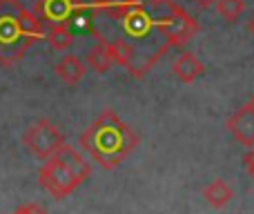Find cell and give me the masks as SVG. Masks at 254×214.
Returning <instances> with one entry per match:
<instances>
[{"label":"cell","instance_id":"6da1fadb","mask_svg":"<svg viewBox=\"0 0 254 214\" xmlns=\"http://www.w3.org/2000/svg\"><path fill=\"white\" fill-rule=\"evenodd\" d=\"M80 149L103 170H116L138 145V134L119 118L114 109H103L78 139Z\"/></svg>","mask_w":254,"mask_h":214},{"label":"cell","instance_id":"7a4b0ae2","mask_svg":"<svg viewBox=\"0 0 254 214\" xmlns=\"http://www.w3.org/2000/svg\"><path fill=\"white\" fill-rule=\"evenodd\" d=\"M45 38V22L20 0H0V65L11 67Z\"/></svg>","mask_w":254,"mask_h":214},{"label":"cell","instance_id":"3957f363","mask_svg":"<svg viewBox=\"0 0 254 214\" xmlns=\"http://www.w3.org/2000/svg\"><path fill=\"white\" fill-rule=\"evenodd\" d=\"M89 174H92V165L87 163V158L76 147L65 143L54 156L45 158L38 172V181L45 192L52 194V199L63 201L74 194L89 179Z\"/></svg>","mask_w":254,"mask_h":214},{"label":"cell","instance_id":"277c9868","mask_svg":"<svg viewBox=\"0 0 254 214\" xmlns=\"http://www.w3.org/2000/svg\"><path fill=\"white\" fill-rule=\"evenodd\" d=\"M22 143L27 145L31 154H36L38 158H49L67 143L63 130L52 123L49 118H38L31 125H27L25 134H22Z\"/></svg>","mask_w":254,"mask_h":214},{"label":"cell","instance_id":"5b68a950","mask_svg":"<svg viewBox=\"0 0 254 214\" xmlns=\"http://www.w3.org/2000/svg\"><path fill=\"white\" fill-rule=\"evenodd\" d=\"M198 22L194 20V16H190L183 7H179L176 2H170V13L165 18L156 20V31L161 34V38L165 40L167 47H181V45L190 43L194 36L198 34Z\"/></svg>","mask_w":254,"mask_h":214},{"label":"cell","instance_id":"8992f818","mask_svg":"<svg viewBox=\"0 0 254 214\" xmlns=\"http://www.w3.org/2000/svg\"><path fill=\"white\" fill-rule=\"evenodd\" d=\"M85 7L83 0H38L34 11L40 16L45 27L49 25H71L76 13Z\"/></svg>","mask_w":254,"mask_h":214},{"label":"cell","instance_id":"52a82bcc","mask_svg":"<svg viewBox=\"0 0 254 214\" xmlns=\"http://www.w3.org/2000/svg\"><path fill=\"white\" fill-rule=\"evenodd\" d=\"M119 20L123 22L125 34L131 36V38H143V36H147L152 29H156V20L147 13V9L143 7V2L131 4Z\"/></svg>","mask_w":254,"mask_h":214},{"label":"cell","instance_id":"ba28073f","mask_svg":"<svg viewBox=\"0 0 254 214\" xmlns=\"http://www.w3.org/2000/svg\"><path fill=\"white\" fill-rule=\"evenodd\" d=\"M228 130L232 136L246 147H254V109L248 105L239 107L232 116L228 118Z\"/></svg>","mask_w":254,"mask_h":214},{"label":"cell","instance_id":"9c48e42d","mask_svg":"<svg viewBox=\"0 0 254 214\" xmlns=\"http://www.w3.org/2000/svg\"><path fill=\"white\" fill-rule=\"evenodd\" d=\"M172 74H174L181 83L190 85L205 74V65H203L192 52H183L181 56L174 58V63H172Z\"/></svg>","mask_w":254,"mask_h":214},{"label":"cell","instance_id":"30bf717a","mask_svg":"<svg viewBox=\"0 0 254 214\" xmlns=\"http://www.w3.org/2000/svg\"><path fill=\"white\" fill-rule=\"evenodd\" d=\"M54 74H56L65 85L71 87V85H78L80 80H83V76L87 74V67H85V63L80 61L76 54H67V56H63L61 61L56 63Z\"/></svg>","mask_w":254,"mask_h":214},{"label":"cell","instance_id":"8fae6325","mask_svg":"<svg viewBox=\"0 0 254 214\" xmlns=\"http://www.w3.org/2000/svg\"><path fill=\"white\" fill-rule=\"evenodd\" d=\"M87 65L92 67L96 74H105V71L112 70V65H116L110 40H105L103 36L101 38H96V45H94V47L89 49V54H87Z\"/></svg>","mask_w":254,"mask_h":214},{"label":"cell","instance_id":"7c38bea8","mask_svg":"<svg viewBox=\"0 0 254 214\" xmlns=\"http://www.w3.org/2000/svg\"><path fill=\"white\" fill-rule=\"evenodd\" d=\"M203 199H205L212 208H225L234 199V190L230 188L223 179H216V181H212L210 185L203 188Z\"/></svg>","mask_w":254,"mask_h":214},{"label":"cell","instance_id":"4fadbf2b","mask_svg":"<svg viewBox=\"0 0 254 214\" xmlns=\"http://www.w3.org/2000/svg\"><path fill=\"white\" fill-rule=\"evenodd\" d=\"M45 40L56 52H65L74 45V29L69 25H49L45 27Z\"/></svg>","mask_w":254,"mask_h":214},{"label":"cell","instance_id":"5bb4252c","mask_svg":"<svg viewBox=\"0 0 254 214\" xmlns=\"http://www.w3.org/2000/svg\"><path fill=\"white\" fill-rule=\"evenodd\" d=\"M136 2H140V0H94L92 7H94L96 13H107V16H112V18L119 20L127 9Z\"/></svg>","mask_w":254,"mask_h":214},{"label":"cell","instance_id":"9a60e30c","mask_svg":"<svg viewBox=\"0 0 254 214\" xmlns=\"http://www.w3.org/2000/svg\"><path fill=\"white\" fill-rule=\"evenodd\" d=\"M216 11L228 22H234L246 11V0H216Z\"/></svg>","mask_w":254,"mask_h":214},{"label":"cell","instance_id":"2e32d148","mask_svg":"<svg viewBox=\"0 0 254 214\" xmlns=\"http://www.w3.org/2000/svg\"><path fill=\"white\" fill-rule=\"evenodd\" d=\"M13 214H47V212H45L38 203H25V206H20Z\"/></svg>","mask_w":254,"mask_h":214},{"label":"cell","instance_id":"e0dca14e","mask_svg":"<svg viewBox=\"0 0 254 214\" xmlns=\"http://www.w3.org/2000/svg\"><path fill=\"white\" fill-rule=\"evenodd\" d=\"M246 167H248V172H250V176L254 179V147H250V152H248V156H246Z\"/></svg>","mask_w":254,"mask_h":214},{"label":"cell","instance_id":"ac0fdd59","mask_svg":"<svg viewBox=\"0 0 254 214\" xmlns=\"http://www.w3.org/2000/svg\"><path fill=\"white\" fill-rule=\"evenodd\" d=\"M196 7H201V9H210V7H214L216 4V0H192Z\"/></svg>","mask_w":254,"mask_h":214},{"label":"cell","instance_id":"d6986e66","mask_svg":"<svg viewBox=\"0 0 254 214\" xmlns=\"http://www.w3.org/2000/svg\"><path fill=\"white\" fill-rule=\"evenodd\" d=\"M147 2L152 4V7H163V4H167V7H170L172 0H147Z\"/></svg>","mask_w":254,"mask_h":214},{"label":"cell","instance_id":"ffe728a7","mask_svg":"<svg viewBox=\"0 0 254 214\" xmlns=\"http://www.w3.org/2000/svg\"><path fill=\"white\" fill-rule=\"evenodd\" d=\"M248 31H250V34L254 36V13L250 16V20H248Z\"/></svg>","mask_w":254,"mask_h":214},{"label":"cell","instance_id":"44dd1931","mask_svg":"<svg viewBox=\"0 0 254 214\" xmlns=\"http://www.w3.org/2000/svg\"><path fill=\"white\" fill-rule=\"evenodd\" d=\"M246 105H248V107H250V109H254V92H252V96H250V98H248V103H246Z\"/></svg>","mask_w":254,"mask_h":214}]
</instances>
